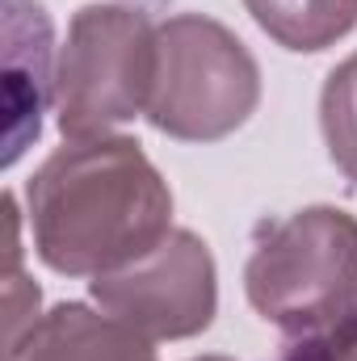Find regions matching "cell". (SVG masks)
<instances>
[{
  "mask_svg": "<svg viewBox=\"0 0 357 361\" xmlns=\"http://www.w3.org/2000/svg\"><path fill=\"white\" fill-rule=\"evenodd\" d=\"M277 361H357V307L324 328L298 332Z\"/></svg>",
  "mask_w": 357,
  "mask_h": 361,
  "instance_id": "obj_10",
  "label": "cell"
},
{
  "mask_svg": "<svg viewBox=\"0 0 357 361\" xmlns=\"http://www.w3.org/2000/svg\"><path fill=\"white\" fill-rule=\"evenodd\" d=\"M261 105L257 55L223 21L173 13L156 30V80L147 122L181 143H214L236 135Z\"/></svg>",
  "mask_w": 357,
  "mask_h": 361,
  "instance_id": "obj_3",
  "label": "cell"
},
{
  "mask_svg": "<svg viewBox=\"0 0 357 361\" xmlns=\"http://www.w3.org/2000/svg\"><path fill=\"white\" fill-rule=\"evenodd\" d=\"M25 223L47 269L101 277L173 231V189L131 135L68 139L25 180Z\"/></svg>",
  "mask_w": 357,
  "mask_h": 361,
  "instance_id": "obj_1",
  "label": "cell"
},
{
  "mask_svg": "<svg viewBox=\"0 0 357 361\" xmlns=\"http://www.w3.org/2000/svg\"><path fill=\"white\" fill-rule=\"evenodd\" d=\"M156 30L139 4L122 0H97L72 13L55 63V122L63 139H101L147 114Z\"/></svg>",
  "mask_w": 357,
  "mask_h": 361,
  "instance_id": "obj_4",
  "label": "cell"
},
{
  "mask_svg": "<svg viewBox=\"0 0 357 361\" xmlns=\"http://www.w3.org/2000/svg\"><path fill=\"white\" fill-rule=\"evenodd\" d=\"M4 101H8L4 164H17L21 152L42 130L47 101H55L51 17L42 0H4Z\"/></svg>",
  "mask_w": 357,
  "mask_h": 361,
  "instance_id": "obj_6",
  "label": "cell"
},
{
  "mask_svg": "<svg viewBox=\"0 0 357 361\" xmlns=\"http://www.w3.org/2000/svg\"><path fill=\"white\" fill-rule=\"evenodd\" d=\"M193 361H231V357H219V353H210V357H193Z\"/></svg>",
  "mask_w": 357,
  "mask_h": 361,
  "instance_id": "obj_11",
  "label": "cell"
},
{
  "mask_svg": "<svg viewBox=\"0 0 357 361\" xmlns=\"http://www.w3.org/2000/svg\"><path fill=\"white\" fill-rule=\"evenodd\" d=\"M253 311L298 336L357 307V219L341 206H307L257 231L244 265Z\"/></svg>",
  "mask_w": 357,
  "mask_h": 361,
  "instance_id": "obj_2",
  "label": "cell"
},
{
  "mask_svg": "<svg viewBox=\"0 0 357 361\" xmlns=\"http://www.w3.org/2000/svg\"><path fill=\"white\" fill-rule=\"evenodd\" d=\"M92 302L147 341H189L214 324L219 269L202 235L173 227L139 261L89 281Z\"/></svg>",
  "mask_w": 357,
  "mask_h": 361,
  "instance_id": "obj_5",
  "label": "cell"
},
{
  "mask_svg": "<svg viewBox=\"0 0 357 361\" xmlns=\"http://www.w3.org/2000/svg\"><path fill=\"white\" fill-rule=\"evenodd\" d=\"M320 126L332 164L357 185V55L341 59L320 92Z\"/></svg>",
  "mask_w": 357,
  "mask_h": 361,
  "instance_id": "obj_9",
  "label": "cell"
},
{
  "mask_svg": "<svg viewBox=\"0 0 357 361\" xmlns=\"http://www.w3.org/2000/svg\"><path fill=\"white\" fill-rule=\"evenodd\" d=\"M4 361H160L152 341L109 311L59 302L4 349Z\"/></svg>",
  "mask_w": 357,
  "mask_h": 361,
  "instance_id": "obj_7",
  "label": "cell"
},
{
  "mask_svg": "<svg viewBox=\"0 0 357 361\" xmlns=\"http://www.w3.org/2000/svg\"><path fill=\"white\" fill-rule=\"evenodd\" d=\"M248 17L286 51L315 55L357 30V0H244Z\"/></svg>",
  "mask_w": 357,
  "mask_h": 361,
  "instance_id": "obj_8",
  "label": "cell"
}]
</instances>
